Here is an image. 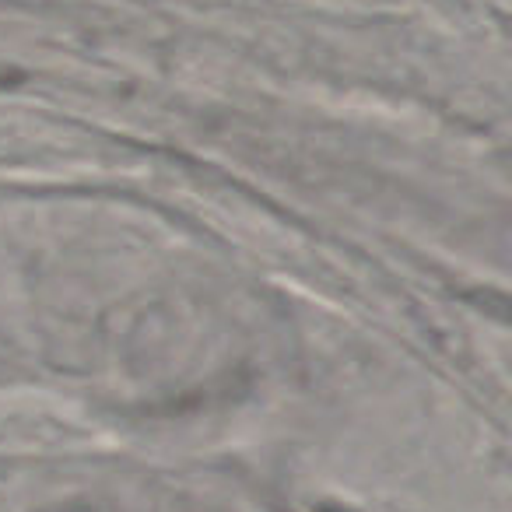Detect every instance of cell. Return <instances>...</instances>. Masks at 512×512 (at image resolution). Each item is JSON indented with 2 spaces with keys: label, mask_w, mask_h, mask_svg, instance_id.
Returning <instances> with one entry per match:
<instances>
[]
</instances>
